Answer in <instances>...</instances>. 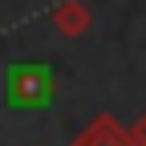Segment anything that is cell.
Listing matches in <instances>:
<instances>
[{"instance_id":"1","label":"cell","mask_w":146,"mask_h":146,"mask_svg":"<svg viewBox=\"0 0 146 146\" xmlns=\"http://www.w3.org/2000/svg\"><path fill=\"white\" fill-rule=\"evenodd\" d=\"M4 89H8L12 106H49V98H53V73L45 65H12Z\"/></svg>"}]
</instances>
